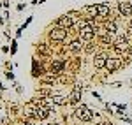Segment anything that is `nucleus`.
<instances>
[{
	"mask_svg": "<svg viewBox=\"0 0 132 125\" xmlns=\"http://www.w3.org/2000/svg\"><path fill=\"white\" fill-rule=\"evenodd\" d=\"M74 116H76L79 122H83V123H90L92 120H95V118L99 116V113L92 111V109H90L86 104H81V106H78V107H76Z\"/></svg>",
	"mask_w": 132,
	"mask_h": 125,
	"instance_id": "1",
	"label": "nucleus"
},
{
	"mask_svg": "<svg viewBox=\"0 0 132 125\" xmlns=\"http://www.w3.org/2000/svg\"><path fill=\"white\" fill-rule=\"evenodd\" d=\"M5 78L11 79V81H14V74H12V71H7V72H5Z\"/></svg>",
	"mask_w": 132,
	"mask_h": 125,
	"instance_id": "18",
	"label": "nucleus"
},
{
	"mask_svg": "<svg viewBox=\"0 0 132 125\" xmlns=\"http://www.w3.org/2000/svg\"><path fill=\"white\" fill-rule=\"evenodd\" d=\"M0 2H2L0 5H2L4 9H9V0H0Z\"/></svg>",
	"mask_w": 132,
	"mask_h": 125,
	"instance_id": "19",
	"label": "nucleus"
},
{
	"mask_svg": "<svg viewBox=\"0 0 132 125\" xmlns=\"http://www.w3.org/2000/svg\"><path fill=\"white\" fill-rule=\"evenodd\" d=\"M92 95H93L95 99H99V101H102V97H101V94H99V92H95V90H92Z\"/></svg>",
	"mask_w": 132,
	"mask_h": 125,
	"instance_id": "20",
	"label": "nucleus"
},
{
	"mask_svg": "<svg viewBox=\"0 0 132 125\" xmlns=\"http://www.w3.org/2000/svg\"><path fill=\"white\" fill-rule=\"evenodd\" d=\"M85 41H81L79 37L78 39H72L69 44H67V51L69 53H81L83 49H85V44H83Z\"/></svg>",
	"mask_w": 132,
	"mask_h": 125,
	"instance_id": "11",
	"label": "nucleus"
},
{
	"mask_svg": "<svg viewBox=\"0 0 132 125\" xmlns=\"http://www.w3.org/2000/svg\"><path fill=\"white\" fill-rule=\"evenodd\" d=\"M50 125H60V123H58V122H53V123H50Z\"/></svg>",
	"mask_w": 132,
	"mask_h": 125,
	"instance_id": "26",
	"label": "nucleus"
},
{
	"mask_svg": "<svg viewBox=\"0 0 132 125\" xmlns=\"http://www.w3.org/2000/svg\"><path fill=\"white\" fill-rule=\"evenodd\" d=\"M48 116H50V111H48L46 107H42V106H37V107H35V113H34V118H35V120L44 122Z\"/></svg>",
	"mask_w": 132,
	"mask_h": 125,
	"instance_id": "12",
	"label": "nucleus"
},
{
	"mask_svg": "<svg viewBox=\"0 0 132 125\" xmlns=\"http://www.w3.org/2000/svg\"><path fill=\"white\" fill-rule=\"evenodd\" d=\"M123 65V60L120 58V56H108V62H106V71L109 74H113V72H116V71H120Z\"/></svg>",
	"mask_w": 132,
	"mask_h": 125,
	"instance_id": "4",
	"label": "nucleus"
},
{
	"mask_svg": "<svg viewBox=\"0 0 132 125\" xmlns=\"http://www.w3.org/2000/svg\"><path fill=\"white\" fill-rule=\"evenodd\" d=\"M118 14L123 18H132V5L127 0H120L118 2Z\"/></svg>",
	"mask_w": 132,
	"mask_h": 125,
	"instance_id": "10",
	"label": "nucleus"
},
{
	"mask_svg": "<svg viewBox=\"0 0 132 125\" xmlns=\"http://www.w3.org/2000/svg\"><path fill=\"white\" fill-rule=\"evenodd\" d=\"M130 85H132V79H130ZM130 88H132V86H130Z\"/></svg>",
	"mask_w": 132,
	"mask_h": 125,
	"instance_id": "28",
	"label": "nucleus"
},
{
	"mask_svg": "<svg viewBox=\"0 0 132 125\" xmlns=\"http://www.w3.org/2000/svg\"><path fill=\"white\" fill-rule=\"evenodd\" d=\"M76 20H78V18H74V16H71V14H63V16H60L58 20L55 21V27L71 30L72 27H74V23H76Z\"/></svg>",
	"mask_w": 132,
	"mask_h": 125,
	"instance_id": "6",
	"label": "nucleus"
},
{
	"mask_svg": "<svg viewBox=\"0 0 132 125\" xmlns=\"http://www.w3.org/2000/svg\"><path fill=\"white\" fill-rule=\"evenodd\" d=\"M104 30H106V34H109V35H116L118 34V25L114 23V20H108L104 23Z\"/></svg>",
	"mask_w": 132,
	"mask_h": 125,
	"instance_id": "13",
	"label": "nucleus"
},
{
	"mask_svg": "<svg viewBox=\"0 0 132 125\" xmlns=\"http://www.w3.org/2000/svg\"><path fill=\"white\" fill-rule=\"evenodd\" d=\"M65 67H67V62H65V60H62V58H53L50 62L48 71L53 72V74H56V76H60V74L65 71Z\"/></svg>",
	"mask_w": 132,
	"mask_h": 125,
	"instance_id": "5",
	"label": "nucleus"
},
{
	"mask_svg": "<svg viewBox=\"0 0 132 125\" xmlns=\"http://www.w3.org/2000/svg\"><path fill=\"white\" fill-rule=\"evenodd\" d=\"M16 51H18V41L12 39V41H11V55H14Z\"/></svg>",
	"mask_w": 132,
	"mask_h": 125,
	"instance_id": "16",
	"label": "nucleus"
},
{
	"mask_svg": "<svg viewBox=\"0 0 132 125\" xmlns=\"http://www.w3.org/2000/svg\"><path fill=\"white\" fill-rule=\"evenodd\" d=\"M2 53H9V46H2Z\"/></svg>",
	"mask_w": 132,
	"mask_h": 125,
	"instance_id": "24",
	"label": "nucleus"
},
{
	"mask_svg": "<svg viewBox=\"0 0 132 125\" xmlns=\"http://www.w3.org/2000/svg\"><path fill=\"white\" fill-rule=\"evenodd\" d=\"M67 35H69V30H67V28H60V27L51 28L50 34H48L50 41H53V42H63L67 39Z\"/></svg>",
	"mask_w": 132,
	"mask_h": 125,
	"instance_id": "3",
	"label": "nucleus"
},
{
	"mask_svg": "<svg viewBox=\"0 0 132 125\" xmlns=\"http://www.w3.org/2000/svg\"><path fill=\"white\" fill-rule=\"evenodd\" d=\"M44 72H46L44 67H42L41 63H37V60H34V62H32V76H34V78H41Z\"/></svg>",
	"mask_w": 132,
	"mask_h": 125,
	"instance_id": "14",
	"label": "nucleus"
},
{
	"mask_svg": "<svg viewBox=\"0 0 132 125\" xmlns=\"http://www.w3.org/2000/svg\"><path fill=\"white\" fill-rule=\"evenodd\" d=\"M86 125H88V123H86Z\"/></svg>",
	"mask_w": 132,
	"mask_h": 125,
	"instance_id": "29",
	"label": "nucleus"
},
{
	"mask_svg": "<svg viewBox=\"0 0 132 125\" xmlns=\"http://www.w3.org/2000/svg\"><path fill=\"white\" fill-rule=\"evenodd\" d=\"M111 86H113V88H120V86H122V83H113Z\"/></svg>",
	"mask_w": 132,
	"mask_h": 125,
	"instance_id": "25",
	"label": "nucleus"
},
{
	"mask_svg": "<svg viewBox=\"0 0 132 125\" xmlns=\"http://www.w3.org/2000/svg\"><path fill=\"white\" fill-rule=\"evenodd\" d=\"M125 37H127V39H129V41L132 42V25H130V27H127V32H125Z\"/></svg>",
	"mask_w": 132,
	"mask_h": 125,
	"instance_id": "17",
	"label": "nucleus"
},
{
	"mask_svg": "<svg viewBox=\"0 0 132 125\" xmlns=\"http://www.w3.org/2000/svg\"><path fill=\"white\" fill-rule=\"evenodd\" d=\"M106 62H108V55L106 53H95L93 60H92V65H93L95 71H102V69H106Z\"/></svg>",
	"mask_w": 132,
	"mask_h": 125,
	"instance_id": "9",
	"label": "nucleus"
},
{
	"mask_svg": "<svg viewBox=\"0 0 132 125\" xmlns=\"http://www.w3.org/2000/svg\"><path fill=\"white\" fill-rule=\"evenodd\" d=\"M25 7H27V4H23V2H21V4H18V11H23Z\"/></svg>",
	"mask_w": 132,
	"mask_h": 125,
	"instance_id": "21",
	"label": "nucleus"
},
{
	"mask_svg": "<svg viewBox=\"0 0 132 125\" xmlns=\"http://www.w3.org/2000/svg\"><path fill=\"white\" fill-rule=\"evenodd\" d=\"M21 34H23V30H21V28H18V30H16V39H20Z\"/></svg>",
	"mask_w": 132,
	"mask_h": 125,
	"instance_id": "22",
	"label": "nucleus"
},
{
	"mask_svg": "<svg viewBox=\"0 0 132 125\" xmlns=\"http://www.w3.org/2000/svg\"><path fill=\"white\" fill-rule=\"evenodd\" d=\"M97 16H99L102 21L113 20V18H111V5H109L108 2H101V4H97Z\"/></svg>",
	"mask_w": 132,
	"mask_h": 125,
	"instance_id": "7",
	"label": "nucleus"
},
{
	"mask_svg": "<svg viewBox=\"0 0 132 125\" xmlns=\"http://www.w3.org/2000/svg\"><path fill=\"white\" fill-rule=\"evenodd\" d=\"M50 99H51V102H53L55 106H65L67 102H69L67 97H63V95H56V94H53Z\"/></svg>",
	"mask_w": 132,
	"mask_h": 125,
	"instance_id": "15",
	"label": "nucleus"
},
{
	"mask_svg": "<svg viewBox=\"0 0 132 125\" xmlns=\"http://www.w3.org/2000/svg\"><path fill=\"white\" fill-rule=\"evenodd\" d=\"M111 49L116 53L118 56H123V55H127V56H129V53H130V41H129L125 35H120V37H116V39H114Z\"/></svg>",
	"mask_w": 132,
	"mask_h": 125,
	"instance_id": "2",
	"label": "nucleus"
},
{
	"mask_svg": "<svg viewBox=\"0 0 132 125\" xmlns=\"http://www.w3.org/2000/svg\"><path fill=\"white\" fill-rule=\"evenodd\" d=\"M127 2H129V4H130V5H132V0H127Z\"/></svg>",
	"mask_w": 132,
	"mask_h": 125,
	"instance_id": "27",
	"label": "nucleus"
},
{
	"mask_svg": "<svg viewBox=\"0 0 132 125\" xmlns=\"http://www.w3.org/2000/svg\"><path fill=\"white\" fill-rule=\"evenodd\" d=\"M99 125H114V123H111L109 120H104V122H101V123H99Z\"/></svg>",
	"mask_w": 132,
	"mask_h": 125,
	"instance_id": "23",
	"label": "nucleus"
},
{
	"mask_svg": "<svg viewBox=\"0 0 132 125\" xmlns=\"http://www.w3.org/2000/svg\"><path fill=\"white\" fill-rule=\"evenodd\" d=\"M81 94H83V86L81 85H74L72 86V92L67 95V101L71 106H78L79 101H81Z\"/></svg>",
	"mask_w": 132,
	"mask_h": 125,
	"instance_id": "8",
	"label": "nucleus"
}]
</instances>
